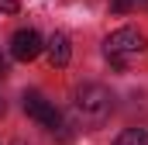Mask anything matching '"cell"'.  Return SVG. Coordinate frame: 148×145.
I'll return each instance as SVG.
<instances>
[{
    "label": "cell",
    "mask_w": 148,
    "mask_h": 145,
    "mask_svg": "<svg viewBox=\"0 0 148 145\" xmlns=\"http://www.w3.org/2000/svg\"><path fill=\"white\" fill-rule=\"evenodd\" d=\"M76 110L86 124H103L114 114V93L100 83H86L76 90Z\"/></svg>",
    "instance_id": "1"
},
{
    "label": "cell",
    "mask_w": 148,
    "mask_h": 145,
    "mask_svg": "<svg viewBox=\"0 0 148 145\" xmlns=\"http://www.w3.org/2000/svg\"><path fill=\"white\" fill-rule=\"evenodd\" d=\"M148 41H145V35L138 31V28H121V31H110L107 35V41H103V52L107 55H127V52H141Z\"/></svg>",
    "instance_id": "2"
},
{
    "label": "cell",
    "mask_w": 148,
    "mask_h": 145,
    "mask_svg": "<svg viewBox=\"0 0 148 145\" xmlns=\"http://www.w3.org/2000/svg\"><path fill=\"white\" fill-rule=\"evenodd\" d=\"M10 55L17 59V62H31L41 55V35L31 31V28H21V31H14L10 38Z\"/></svg>",
    "instance_id": "3"
},
{
    "label": "cell",
    "mask_w": 148,
    "mask_h": 145,
    "mask_svg": "<svg viewBox=\"0 0 148 145\" xmlns=\"http://www.w3.org/2000/svg\"><path fill=\"white\" fill-rule=\"evenodd\" d=\"M24 114L28 117H35L38 124H45V128H62V117H59V110L52 107L48 100H41L38 93H24Z\"/></svg>",
    "instance_id": "4"
},
{
    "label": "cell",
    "mask_w": 148,
    "mask_h": 145,
    "mask_svg": "<svg viewBox=\"0 0 148 145\" xmlns=\"http://www.w3.org/2000/svg\"><path fill=\"white\" fill-rule=\"evenodd\" d=\"M69 59H73V45H69V35L55 31V35L48 38V62H52V69H62V66H69Z\"/></svg>",
    "instance_id": "5"
},
{
    "label": "cell",
    "mask_w": 148,
    "mask_h": 145,
    "mask_svg": "<svg viewBox=\"0 0 148 145\" xmlns=\"http://www.w3.org/2000/svg\"><path fill=\"white\" fill-rule=\"evenodd\" d=\"M114 145H148V131L145 128H127Z\"/></svg>",
    "instance_id": "6"
},
{
    "label": "cell",
    "mask_w": 148,
    "mask_h": 145,
    "mask_svg": "<svg viewBox=\"0 0 148 145\" xmlns=\"http://www.w3.org/2000/svg\"><path fill=\"white\" fill-rule=\"evenodd\" d=\"M134 3H138V0H110V10H114V14H127Z\"/></svg>",
    "instance_id": "7"
},
{
    "label": "cell",
    "mask_w": 148,
    "mask_h": 145,
    "mask_svg": "<svg viewBox=\"0 0 148 145\" xmlns=\"http://www.w3.org/2000/svg\"><path fill=\"white\" fill-rule=\"evenodd\" d=\"M17 7H21L17 0H0V10H3V14H17Z\"/></svg>",
    "instance_id": "8"
},
{
    "label": "cell",
    "mask_w": 148,
    "mask_h": 145,
    "mask_svg": "<svg viewBox=\"0 0 148 145\" xmlns=\"http://www.w3.org/2000/svg\"><path fill=\"white\" fill-rule=\"evenodd\" d=\"M7 69H10V62H7V55L0 52V76H7Z\"/></svg>",
    "instance_id": "9"
},
{
    "label": "cell",
    "mask_w": 148,
    "mask_h": 145,
    "mask_svg": "<svg viewBox=\"0 0 148 145\" xmlns=\"http://www.w3.org/2000/svg\"><path fill=\"white\" fill-rule=\"evenodd\" d=\"M3 110H7V107H3V100H0V114H3Z\"/></svg>",
    "instance_id": "10"
},
{
    "label": "cell",
    "mask_w": 148,
    "mask_h": 145,
    "mask_svg": "<svg viewBox=\"0 0 148 145\" xmlns=\"http://www.w3.org/2000/svg\"><path fill=\"white\" fill-rule=\"evenodd\" d=\"M14 145H24V142H14Z\"/></svg>",
    "instance_id": "11"
}]
</instances>
